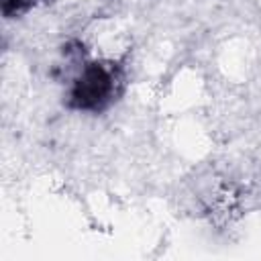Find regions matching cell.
I'll use <instances>...</instances> for the list:
<instances>
[{
	"mask_svg": "<svg viewBox=\"0 0 261 261\" xmlns=\"http://www.w3.org/2000/svg\"><path fill=\"white\" fill-rule=\"evenodd\" d=\"M122 75L114 63L88 61L71 84L67 104L84 112L104 110L116 96Z\"/></svg>",
	"mask_w": 261,
	"mask_h": 261,
	"instance_id": "1",
	"label": "cell"
},
{
	"mask_svg": "<svg viewBox=\"0 0 261 261\" xmlns=\"http://www.w3.org/2000/svg\"><path fill=\"white\" fill-rule=\"evenodd\" d=\"M37 0H2V12L4 16H18L22 12H27Z\"/></svg>",
	"mask_w": 261,
	"mask_h": 261,
	"instance_id": "2",
	"label": "cell"
}]
</instances>
